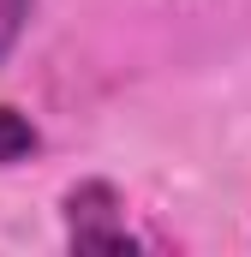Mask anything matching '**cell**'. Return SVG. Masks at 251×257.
Returning <instances> with one entry per match:
<instances>
[{
  "mask_svg": "<svg viewBox=\"0 0 251 257\" xmlns=\"http://www.w3.org/2000/svg\"><path fill=\"white\" fill-rule=\"evenodd\" d=\"M24 18H30V0H0V60L18 48V36H24Z\"/></svg>",
  "mask_w": 251,
  "mask_h": 257,
  "instance_id": "3957f363",
  "label": "cell"
},
{
  "mask_svg": "<svg viewBox=\"0 0 251 257\" xmlns=\"http://www.w3.org/2000/svg\"><path fill=\"white\" fill-rule=\"evenodd\" d=\"M66 209V239L72 251H138V239L126 233V215H120V192L108 180H84L60 197Z\"/></svg>",
  "mask_w": 251,
  "mask_h": 257,
  "instance_id": "6da1fadb",
  "label": "cell"
},
{
  "mask_svg": "<svg viewBox=\"0 0 251 257\" xmlns=\"http://www.w3.org/2000/svg\"><path fill=\"white\" fill-rule=\"evenodd\" d=\"M36 126L18 114V108H6L0 102V168H12V162H24V156H36Z\"/></svg>",
  "mask_w": 251,
  "mask_h": 257,
  "instance_id": "7a4b0ae2",
  "label": "cell"
}]
</instances>
